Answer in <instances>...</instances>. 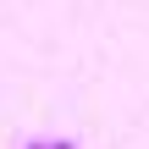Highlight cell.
I'll return each instance as SVG.
<instances>
[{
  "mask_svg": "<svg viewBox=\"0 0 149 149\" xmlns=\"http://www.w3.org/2000/svg\"><path fill=\"white\" fill-rule=\"evenodd\" d=\"M50 149H77V144H50Z\"/></svg>",
  "mask_w": 149,
  "mask_h": 149,
  "instance_id": "cell-1",
  "label": "cell"
},
{
  "mask_svg": "<svg viewBox=\"0 0 149 149\" xmlns=\"http://www.w3.org/2000/svg\"><path fill=\"white\" fill-rule=\"evenodd\" d=\"M28 149H50V144H28Z\"/></svg>",
  "mask_w": 149,
  "mask_h": 149,
  "instance_id": "cell-2",
  "label": "cell"
}]
</instances>
